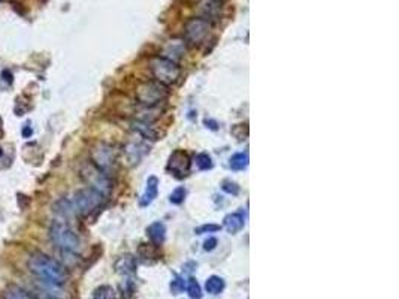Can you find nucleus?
Here are the masks:
<instances>
[{
  "label": "nucleus",
  "mask_w": 399,
  "mask_h": 299,
  "mask_svg": "<svg viewBox=\"0 0 399 299\" xmlns=\"http://www.w3.org/2000/svg\"><path fill=\"white\" fill-rule=\"evenodd\" d=\"M147 235L154 246H162L166 238V226L162 222H154L147 228Z\"/></svg>",
  "instance_id": "nucleus-14"
},
{
  "label": "nucleus",
  "mask_w": 399,
  "mask_h": 299,
  "mask_svg": "<svg viewBox=\"0 0 399 299\" xmlns=\"http://www.w3.org/2000/svg\"><path fill=\"white\" fill-rule=\"evenodd\" d=\"M105 199H106V196H103L100 192H97V190H94L91 187H86V188L78 190L70 201H72L75 214L87 217V215L93 214L94 211H97L103 205Z\"/></svg>",
  "instance_id": "nucleus-4"
},
{
  "label": "nucleus",
  "mask_w": 399,
  "mask_h": 299,
  "mask_svg": "<svg viewBox=\"0 0 399 299\" xmlns=\"http://www.w3.org/2000/svg\"><path fill=\"white\" fill-rule=\"evenodd\" d=\"M32 133H33V130H32L30 126H25V127L22 129V137H24V138H30V137H32Z\"/></svg>",
  "instance_id": "nucleus-30"
},
{
  "label": "nucleus",
  "mask_w": 399,
  "mask_h": 299,
  "mask_svg": "<svg viewBox=\"0 0 399 299\" xmlns=\"http://www.w3.org/2000/svg\"><path fill=\"white\" fill-rule=\"evenodd\" d=\"M190 166L192 161L187 153H184L182 150H177L171 154L169 157V163H168V169L178 178H184L187 177L190 172Z\"/></svg>",
  "instance_id": "nucleus-9"
},
{
  "label": "nucleus",
  "mask_w": 399,
  "mask_h": 299,
  "mask_svg": "<svg viewBox=\"0 0 399 299\" xmlns=\"http://www.w3.org/2000/svg\"><path fill=\"white\" fill-rule=\"evenodd\" d=\"M150 72L154 78V81L160 83L166 87L174 86L178 83V79L181 76V69L179 66L162 56H157L150 60Z\"/></svg>",
  "instance_id": "nucleus-3"
},
{
  "label": "nucleus",
  "mask_w": 399,
  "mask_h": 299,
  "mask_svg": "<svg viewBox=\"0 0 399 299\" xmlns=\"http://www.w3.org/2000/svg\"><path fill=\"white\" fill-rule=\"evenodd\" d=\"M29 269L32 274L51 287H62L67 281L65 266L51 256L36 252L29 259Z\"/></svg>",
  "instance_id": "nucleus-1"
},
{
  "label": "nucleus",
  "mask_w": 399,
  "mask_h": 299,
  "mask_svg": "<svg viewBox=\"0 0 399 299\" xmlns=\"http://www.w3.org/2000/svg\"><path fill=\"white\" fill-rule=\"evenodd\" d=\"M0 156H3V150H2V147H0Z\"/></svg>",
  "instance_id": "nucleus-32"
},
{
  "label": "nucleus",
  "mask_w": 399,
  "mask_h": 299,
  "mask_svg": "<svg viewBox=\"0 0 399 299\" xmlns=\"http://www.w3.org/2000/svg\"><path fill=\"white\" fill-rule=\"evenodd\" d=\"M244 215L241 212H232L224 217V228L229 233H238L244 228Z\"/></svg>",
  "instance_id": "nucleus-16"
},
{
  "label": "nucleus",
  "mask_w": 399,
  "mask_h": 299,
  "mask_svg": "<svg viewBox=\"0 0 399 299\" xmlns=\"http://www.w3.org/2000/svg\"><path fill=\"white\" fill-rule=\"evenodd\" d=\"M187 293L192 299H200L202 298V289L199 283L195 278H190L187 283Z\"/></svg>",
  "instance_id": "nucleus-24"
},
{
  "label": "nucleus",
  "mask_w": 399,
  "mask_h": 299,
  "mask_svg": "<svg viewBox=\"0 0 399 299\" xmlns=\"http://www.w3.org/2000/svg\"><path fill=\"white\" fill-rule=\"evenodd\" d=\"M199 11H200V18L211 21V20H217L222 11V0H203V2L199 5Z\"/></svg>",
  "instance_id": "nucleus-12"
},
{
  "label": "nucleus",
  "mask_w": 399,
  "mask_h": 299,
  "mask_svg": "<svg viewBox=\"0 0 399 299\" xmlns=\"http://www.w3.org/2000/svg\"><path fill=\"white\" fill-rule=\"evenodd\" d=\"M54 211H56V214H59L60 217H63V219H69V217L75 215V209H73L72 201L67 199V198L59 199L54 204Z\"/></svg>",
  "instance_id": "nucleus-18"
},
{
  "label": "nucleus",
  "mask_w": 399,
  "mask_h": 299,
  "mask_svg": "<svg viewBox=\"0 0 399 299\" xmlns=\"http://www.w3.org/2000/svg\"><path fill=\"white\" fill-rule=\"evenodd\" d=\"M157 193H158V178L151 175L148 180H147V187H145V192L141 198V207H148L155 198H157Z\"/></svg>",
  "instance_id": "nucleus-15"
},
{
  "label": "nucleus",
  "mask_w": 399,
  "mask_h": 299,
  "mask_svg": "<svg viewBox=\"0 0 399 299\" xmlns=\"http://www.w3.org/2000/svg\"><path fill=\"white\" fill-rule=\"evenodd\" d=\"M222 188L229 195H238L239 193V185L236 183H232V181H224Z\"/></svg>",
  "instance_id": "nucleus-27"
},
{
  "label": "nucleus",
  "mask_w": 399,
  "mask_h": 299,
  "mask_svg": "<svg viewBox=\"0 0 399 299\" xmlns=\"http://www.w3.org/2000/svg\"><path fill=\"white\" fill-rule=\"evenodd\" d=\"M209 30H211L209 21L200 17L192 18L184 25V41L193 46H198L206 39V36L209 35Z\"/></svg>",
  "instance_id": "nucleus-8"
},
{
  "label": "nucleus",
  "mask_w": 399,
  "mask_h": 299,
  "mask_svg": "<svg viewBox=\"0 0 399 299\" xmlns=\"http://www.w3.org/2000/svg\"><path fill=\"white\" fill-rule=\"evenodd\" d=\"M230 168L233 171H243L248 166V153H238L230 157Z\"/></svg>",
  "instance_id": "nucleus-20"
},
{
  "label": "nucleus",
  "mask_w": 399,
  "mask_h": 299,
  "mask_svg": "<svg viewBox=\"0 0 399 299\" xmlns=\"http://www.w3.org/2000/svg\"><path fill=\"white\" fill-rule=\"evenodd\" d=\"M185 52V44L184 41H169L165 48H163V54L162 57H166L172 62H178Z\"/></svg>",
  "instance_id": "nucleus-13"
},
{
  "label": "nucleus",
  "mask_w": 399,
  "mask_h": 299,
  "mask_svg": "<svg viewBox=\"0 0 399 299\" xmlns=\"http://www.w3.org/2000/svg\"><path fill=\"white\" fill-rule=\"evenodd\" d=\"M169 96V90L166 86L157 83V81H145L136 89V99L145 108H155L165 102Z\"/></svg>",
  "instance_id": "nucleus-5"
},
{
  "label": "nucleus",
  "mask_w": 399,
  "mask_h": 299,
  "mask_svg": "<svg viewBox=\"0 0 399 299\" xmlns=\"http://www.w3.org/2000/svg\"><path fill=\"white\" fill-rule=\"evenodd\" d=\"M49 238L63 254H76L81 250V239L78 233L65 222H54L51 225Z\"/></svg>",
  "instance_id": "nucleus-2"
},
{
  "label": "nucleus",
  "mask_w": 399,
  "mask_h": 299,
  "mask_svg": "<svg viewBox=\"0 0 399 299\" xmlns=\"http://www.w3.org/2000/svg\"><path fill=\"white\" fill-rule=\"evenodd\" d=\"M184 199H185V188H184V187H178V188H175L174 192L171 193V196H169V201H171L172 204H175V205L182 204V202H184Z\"/></svg>",
  "instance_id": "nucleus-25"
},
{
  "label": "nucleus",
  "mask_w": 399,
  "mask_h": 299,
  "mask_svg": "<svg viewBox=\"0 0 399 299\" xmlns=\"http://www.w3.org/2000/svg\"><path fill=\"white\" fill-rule=\"evenodd\" d=\"M184 289H185V280L181 277H175L174 281L171 283V292L174 295H178V293L184 292Z\"/></svg>",
  "instance_id": "nucleus-26"
},
{
  "label": "nucleus",
  "mask_w": 399,
  "mask_h": 299,
  "mask_svg": "<svg viewBox=\"0 0 399 299\" xmlns=\"http://www.w3.org/2000/svg\"><path fill=\"white\" fill-rule=\"evenodd\" d=\"M222 228L219 226V225H212V223H209V225H203V226H200V228H198L195 232L198 233V235H202V233H211V232H217V230H220Z\"/></svg>",
  "instance_id": "nucleus-28"
},
{
  "label": "nucleus",
  "mask_w": 399,
  "mask_h": 299,
  "mask_svg": "<svg viewBox=\"0 0 399 299\" xmlns=\"http://www.w3.org/2000/svg\"><path fill=\"white\" fill-rule=\"evenodd\" d=\"M217 239L216 238H208L205 242H203V250L205 252H212L216 247H217Z\"/></svg>",
  "instance_id": "nucleus-29"
},
{
  "label": "nucleus",
  "mask_w": 399,
  "mask_h": 299,
  "mask_svg": "<svg viewBox=\"0 0 399 299\" xmlns=\"http://www.w3.org/2000/svg\"><path fill=\"white\" fill-rule=\"evenodd\" d=\"M3 299H35L27 290H24L18 286H9L3 292Z\"/></svg>",
  "instance_id": "nucleus-19"
},
{
  "label": "nucleus",
  "mask_w": 399,
  "mask_h": 299,
  "mask_svg": "<svg viewBox=\"0 0 399 299\" xmlns=\"http://www.w3.org/2000/svg\"><path fill=\"white\" fill-rule=\"evenodd\" d=\"M2 76H3L5 81H8V84H11V83H12V79H14V78H12V73H9V70H3V72H2Z\"/></svg>",
  "instance_id": "nucleus-31"
},
{
  "label": "nucleus",
  "mask_w": 399,
  "mask_h": 299,
  "mask_svg": "<svg viewBox=\"0 0 399 299\" xmlns=\"http://www.w3.org/2000/svg\"><path fill=\"white\" fill-rule=\"evenodd\" d=\"M205 289L208 293L211 295H219L220 292H223L224 289V280L222 277H217V276H212L206 280V284H205Z\"/></svg>",
  "instance_id": "nucleus-21"
},
{
  "label": "nucleus",
  "mask_w": 399,
  "mask_h": 299,
  "mask_svg": "<svg viewBox=\"0 0 399 299\" xmlns=\"http://www.w3.org/2000/svg\"><path fill=\"white\" fill-rule=\"evenodd\" d=\"M195 163H196L198 169H200V171H208V169H211V168H212V159H211V156H209V154H206V153H200V154H198V156H196Z\"/></svg>",
  "instance_id": "nucleus-22"
},
{
  "label": "nucleus",
  "mask_w": 399,
  "mask_h": 299,
  "mask_svg": "<svg viewBox=\"0 0 399 299\" xmlns=\"http://www.w3.org/2000/svg\"><path fill=\"white\" fill-rule=\"evenodd\" d=\"M132 127H133V130H135L136 133H139L144 139H150V141H155V139H157V133H155V130H154L153 126H151L150 123H147V121H141V120L133 121V123H132Z\"/></svg>",
  "instance_id": "nucleus-17"
},
{
  "label": "nucleus",
  "mask_w": 399,
  "mask_h": 299,
  "mask_svg": "<svg viewBox=\"0 0 399 299\" xmlns=\"http://www.w3.org/2000/svg\"><path fill=\"white\" fill-rule=\"evenodd\" d=\"M124 153L130 165H136L150 153V145L144 141H132L124 147Z\"/></svg>",
  "instance_id": "nucleus-10"
},
{
  "label": "nucleus",
  "mask_w": 399,
  "mask_h": 299,
  "mask_svg": "<svg viewBox=\"0 0 399 299\" xmlns=\"http://www.w3.org/2000/svg\"><path fill=\"white\" fill-rule=\"evenodd\" d=\"M91 163L105 174H111L117 165V153L112 145L100 142L91 150Z\"/></svg>",
  "instance_id": "nucleus-7"
},
{
  "label": "nucleus",
  "mask_w": 399,
  "mask_h": 299,
  "mask_svg": "<svg viewBox=\"0 0 399 299\" xmlns=\"http://www.w3.org/2000/svg\"><path fill=\"white\" fill-rule=\"evenodd\" d=\"M115 273L121 276H132L136 273V259L133 254H123L115 260Z\"/></svg>",
  "instance_id": "nucleus-11"
},
{
  "label": "nucleus",
  "mask_w": 399,
  "mask_h": 299,
  "mask_svg": "<svg viewBox=\"0 0 399 299\" xmlns=\"http://www.w3.org/2000/svg\"><path fill=\"white\" fill-rule=\"evenodd\" d=\"M91 299H115V293L110 286H102L94 290Z\"/></svg>",
  "instance_id": "nucleus-23"
},
{
  "label": "nucleus",
  "mask_w": 399,
  "mask_h": 299,
  "mask_svg": "<svg viewBox=\"0 0 399 299\" xmlns=\"http://www.w3.org/2000/svg\"><path fill=\"white\" fill-rule=\"evenodd\" d=\"M81 177L89 184V187L97 190V192H100L103 196H108L111 193L112 183H111L110 175L105 174L103 171H100L97 166H94L91 161H87L83 165Z\"/></svg>",
  "instance_id": "nucleus-6"
}]
</instances>
